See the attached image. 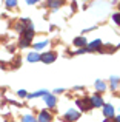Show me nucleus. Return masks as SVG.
<instances>
[{"mask_svg": "<svg viewBox=\"0 0 120 122\" xmlns=\"http://www.w3.org/2000/svg\"><path fill=\"white\" fill-rule=\"evenodd\" d=\"M78 117H80V113L77 110H68L65 113V121H68V122H75Z\"/></svg>", "mask_w": 120, "mask_h": 122, "instance_id": "f257e3e1", "label": "nucleus"}, {"mask_svg": "<svg viewBox=\"0 0 120 122\" xmlns=\"http://www.w3.org/2000/svg\"><path fill=\"white\" fill-rule=\"evenodd\" d=\"M55 57H57V54L55 53H43V54H40V60H42L43 63H52L55 60Z\"/></svg>", "mask_w": 120, "mask_h": 122, "instance_id": "f03ea898", "label": "nucleus"}, {"mask_svg": "<svg viewBox=\"0 0 120 122\" xmlns=\"http://www.w3.org/2000/svg\"><path fill=\"white\" fill-rule=\"evenodd\" d=\"M103 114L106 116V119H111V117H115L114 105H111V104H105V105H103Z\"/></svg>", "mask_w": 120, "mask_h": 122, "instance_id": "7ed1b4c3", "label": "nucleus"}, {"mask_svg": "<svg viewBox=\"0 0 120 122\" xmlns=\"http://www.w3.org/2000/svg\"><path fill=\"white\" fill-rule=\"evenodd\" d=\"M77 105H78V108H80V110H83V111L89 110V108H91V102H89V97L78 99V101H77Z\"/></svg>", "mask_w": 120, "mask_h": 122, "instance_id": "20e7f679", "label": "nucleus"}, {"mask_svg": "<svg viewBox=\"0 0 120 122\" xmlns=\"http://www.w3.org/2000/svg\"><path fill=\"white\" fill-rule=\"evenodd\" d=\"M36 121H37V122H51V121H52V116L49 114V111L43 110V111H40L39 117H37Z\"/></svg>", "mask_w": 120, "mask_h": 122, "instance_id": "39448f33", "label": "nucleus"}, {"mask_svg": "<svg viewBox=\"0 0 120 122\" xmlns=\"http://www.w3.org/2000/svg\"><path fill=\"white\" fill-rule=\"evenodd\" d=\"M89 102H91V107H102V105H105L102 96H99V94H94L92 97L89 99Z\"/></svg>", "mask_w": 120, "mask_h": 122, "instance_id": "423d86ee", "label": "nucleus"}, {"mask_svg": "<svg viewBox=\"0 0 120 122\" xmlns=\"http://www.w3.org/2000/svg\"><path fill=\"white\" fill-rule=\"evenodd\" d=\"M32 37H34V28H32V25H29V26H26V30H25V36H23V39H26V40L31 43Z\"/></svg>", "mask_w": 120, "mask_h": 122, "instance_id": "0eeeda50", "label": "nucleus"}, {"mask_svg": "<svg viewBox=\"0 0 120 122\" xmlns=\"http://www.w3.org/2000/svg\"><path fill=\"white\" fill-rule=\"evenodd\" d=\"M100 46H102V40H100V39H96V40H92L89 45H88L86 50H89V51H96V50H100Z\"/></svg>", "mask_w": 120, "mask_h": 122, "instance_id": "6e6552de", "label": "nucleus"}, {"mask_svg": "<svg viewBox=\"0 0 120 122\" xmlns=\"http://www.w3.org/2000/svg\"><path fill=\"white\" fill-rule=\"evenodd\" d=\"M45 102H46V105H48V107H55V102H57V101H55V96H52V94H49V93H48V94H46L45 96Z\"/></svg>", "mask_w": 120, "mask_h": 122, "instance_id": "1a4fd4ad", "label": "nucleus"}, {"mask_svg": "<svg viewBox=\"0 0 120 122\" xmlns=\"http://www.w3.org/2000/svg\"><path fill=\"white\" fill-rule=\"evenodd\" d=\"M26 59H28V62H39V60H40V54L36 53V51H32V53L28 54Z\"/></svg>", "mask_w": 120, "mask_h": 122, "instance_id": "9d476101", "label": "nucleus"}, {"mask_svg": "<svg viewBox=\"0 0 120 122\" xmlns=\"http://www.w3.org/2000/svg\"><path fill=\"white\" fill-rule=\"evenodd\" d=\"M46 94H48V91H46V90H40V91H37V93L28 94V97H29V99H34V97H40V96H46Z\"/></svg>", "mask_w": 120, "mask_h": 122, "instance_id": "9b49d317", "label": "nucleus"}, {"mask_svg": "<svg viewBox=\"0 0 120 122\" xmlns=\"http://www.w3.org/2000/svg\"><path fill=\"white\" fill-rule=\"evenodd\" d=\"M74 45L75 46H85V45H86V40H85V37H75Z\"/></svg>", "mask_w": 120, "mask_h": 122, "instance_id": "f8f14e48", "label": "nucleus"}, {"mask_svg": "<svg viewBox=\"0 0 120 122\" xmlns=\"http://www.w3.org/2000/svg\"><path fill=\"white\" fill-rule=\"evenodd\" d=\"M96 88H97V91H105L106 90V83L103 81H97L96 82Z\"/></svg>", "mask_w": 120, "mask_h": 122, "instance_id": "ddd939ff", "label": "nucleus"}, {"mask_svg": "<svg viewBox=\"0 0 120 122\" xmlns=\"http://www.w3.org/2000/svg\"><path fill=\"white\" fill-rule=\"evenodd\" d=\"M46 45H48V40H43V42H39V43H34V48H36V50H42Z\"/></svg>", "mask_w": 120, "mask_h": 122, "instance_id": "4468645a", "label": "nucleus"}, {"mask_svg": "<svg viewBox=\"0 0 120 122\" xmlns=\"http://www.w3.org/2000/svg\"><path fill=\"white\" fill-rule=\"evenodd\" d=\"M22 122H37L34 119V116H31V114H25L23 117H22Z\"/></svg>", "mask_w": 120, "mask_h": 122, "instance_id": "2eb2a0df", "label": "nucleus"}, {"mask_svg": "<svg viewBox=\"0 0 120 122\" xmlns=\"http://www.w3.org/2000/svg\"><path fill=\"white\" fill-rule=\"evenodd\" d=\"M117 85H119V77L112 76V77H111V88L115 90V88H117Z\"/></svg>", "mask_w": 120, "mask_h": 122, "instance_id": "dca6fc26", "label": "nucleus"}, {"mask_svg": "<svg viewBox=\"0 0 120 122\" xmlns=\"http://www.w3.org/2000/svg\"><path fill=\"white\" fill-rule=\"evenodd\" d=\"M60 5H63V2H60V0H55V2H49V6H51V8H59Z\"/></svg>", "mask_w": 120, "mask_h": 122, "instance_id": "f3484780", "label": "nucleus"}, {"mask_svg": "<svg viewBox=\"0 0 120 122\" xmlns=\"http://www.w3.org/2000/svg\"><path fill=\"white\" fill-rule=\"evenodd\" d=\"M112 22L117 23V25H120V12H115V14L112 15Z\"/></svg>", "mask_w": 120, "mask_h": 122, "instance_id": "a211bd4d", "label": "nucleus"}, {"mask_svg": "<svg viewBox=\"0 0 120 122\" xmlns=\"http://www.w3.org/2000/svg\"><path fill=\"white\" fill-rule=\"evenodd\" d=\"M5 5L8 6V8H14V6L17 5V2H14V0H6V2H5Z\"/></svg>", "mask_w": 120, "mask_h": 122, "instance_id": "6ab92c4d", "label": "nucleus"}, {"mask_svg": "<svg viewBox=\"0 0 120 122\" xmlns=\"http://www.w3.org/2000/svg\"><path fill=\"white\" fill-rule=\"evenodd\" d=\"M28 45H29V42H28L26 39H23V37H22V39H20V46H22V48H25V46H28Z\"/></svg>", "mask_w": 120, "mask_h": 122, "instance_id": "aec40b11", "label": "nucleus"}, {"mask_svg": "<svg viewBox=\"0 0 120 122\" xmlns=\"http://www.w3.org/2000/svg\"><path fill=\"white\" fill-rule=\"evenodd\" d=\"M15 28H17V31H18V33H25V30H26V26H23L22 23H18Z\"/></svg>", "mask_w": 120, "mask_h": 122, "instance_id": "412c9836", "label": "nucleus"}, {"mask_svg": "<svg viewBox=\"0 0 120 122\" xmlns=\"http://www.w3.org/2000/svg\"><path fill=\"white\" fill-rule=\"evenodd\" d=\"M17 94L20 96V97H25V96H26V91H25V90H18V91H17Z\"/></svg>", "mask_w": 120, "mask_h": 122, "instance_id": "4be33fe9", "label": "nucleus"}, {"mask_svg": "<svg viewBox=\"0 0 120 122\" xmlns=\"http://www.w3.org/2000/svg\"><path fill=\"white\" fill-rule=\"evenodd\" d=\"M85 51H86V48H82V50H78V51H77V53H75V54H83Z\"/></svg>", "mask_w": 120, "mask_h": 122, "instance_id": "5701e85b", "label": "nucleus"}, {"mask_svg": "<svg viewBox=\"0 0 120 122\" xmlns=\"http://www.w3.org/2000/svg\"><path fill=\"white\" fill-rule=\"evenodd\" d=\"M26 3H28V5H34V3H36V0H26Z\"/></svg>", "mask_w": 120, "mask_h": 122, "instance_id": "b1692460", "label": "nucleus"}, {"mask_svg": "<svg viewBox=\"0 0 120 122\" xmlns=\"http://www.w3.org/2000/svg\"><path fill=\"white\" fill-rule=\"evenodd\" d=\"M114 121H115V122H120V116H115V117H114Z\"/></svg>", "mask_w": 120, "mask_h": 122, "instance_id": "393cba45", "label": "nucleus"}, {"mask_svg": "<svg viewBox=\"0 0 120 122\" xmlns=\"http://www.w3.org/2000/svg\"><path fill=\"white\" fill-rule=\"evenodd\" d=\"M103 122H112V121H111V119H105Z\"/></svg>", "mask_w": 120, "mask_h": 122, "instance_id": "a878e982", "label": "nucleus"}]
</instances>
